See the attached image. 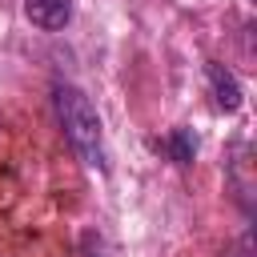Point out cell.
I'll return each instance as SVG.
<instances>
[{"label": "cell", "instance_id": "1", "mask_svg": "<svg viewBox=\"0 0 257 257\" xmlns=\"http://www.w3.org/2000/svg\"><path fill=\"white\" fill-rule=\"evenodd\" d=\"M56 96V116H60V128L72 145V153L88 165V169H108V157H104V128H100V116L92 108V100L76 88V84H56L52 88Z\"/></svg>", "mask_w": 257, "mask_h": 257}, {"label": "cell", "instance_id": "2", "mask_svg": "<svg viewBox=\"0 0 257 257\" xmlns=\"http://www.w3.org/2000/svg\"><path fill=\"white\" fill-rule=\"evenodd\" d=\"M205 76H209V84H213L217 108H221V112H237V108H241V84H237V76H233L225 64H217V60L205 64Z\"/></svg>", "mask_w": 257, "mask_h": 257}, {"label": "cell", "instance_id": "3", "mask_svg": "<svg viewBox=\"0 0 257 257\" xmlns=\"http://www.w3.org/2000/svg\"><path fill=\"white\" fill-rule=\"evenodd\" d=\"M24 12H28V20H32L36 28L56 32V28H64V24H68L72 4H68V0H24Z\"/></svg>", "mask_w": 257, "mask_h": 257}, {"label": "cell", "instance_id": "4", "mask_svg": "<svg viewBox=\"0 0 257 257\" xmlns=\"http://www.w3.org/2000/svg\"><path fill=\"white\" fill-rule=\"evenodd\" d=\"M165 149H169V157H173L177 165H189L193 153H197V137H193V128H173V137L165 141Z\"/></svg>", "mask_w": 257, "mask_h": 257}]
</instances>
